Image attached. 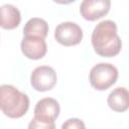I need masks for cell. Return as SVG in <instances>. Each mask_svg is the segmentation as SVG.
Segmentation results:
<instances>
[{"label": "cell", "mask_w": 129, "mask_h": 129, "mask_svg": "<svg viewBox=\"0 0 129 129\" xmlns=\"http://www.w3.org/2000/svg\"><path fill=\"white\" fill-rule=\"evenodd\" d=\"M48 33V24L47 22L38 17L30 18L24 25L23 35L24 36H34L44 39Z\"/></svg>", "instance_id": "cell-11"}, {"label": "cell", "mask_w": 129, "mask_h": 129, "mask_svg": "<svg viewBox=\"0 0 129 129\" xmlns=\"http://www.w3.org/2000/svg\"><path fill=\"white\" fill-rule=\"evenodd\" d=\"M118 79V70L109 62H100L94 66L89 74L91 86L98 90L104 91L113 86Z\"/></svg>", "instance_id": "cell-3"}, {"label": "cell", "mask_w": 129, "mask_h": 129, "mask_svg": "<svg viewBox=\"0 0 129 129\" xmlns=\"http://www.w3.org/2000/svg\"><path fill=\"white\" fill-rule=\"evenodd\" d=\"M61 129H86V126L81 119L70 118L62 123Z\"/></svg>", "instance_id": "cell-13"}, {"label": "cell", "mask_w": 129, "mask_h": 129, "mask_svg": "<svg viewBox=\"0 0 129 129\" xmlns=\"http://www.w3.org/2000/svg\"><path fill=\"white\" fill-rule=\"evenodd\" d=\"M59 104L53 98H43L39 100L34 108V118L46 122H54L59 115Z\"/></svg>", "instance_id": "cell-8"}, {"label": "cell", "mask_w": 129, "mask_h": 129, "mask_svg": "<svg viewBox=\"0 0 129 129\" xmlns=\"http://www.w3.org/2000/svg\"><path fill=\"white\" fill-rule=\"evenodd\" d=\"M107 103L109 107L116 112H124L129 107V93L124 87L114 89L108 96Z\"/></svg>", "instance_id": "cell-10"}, {"label": "cell", "mask_w": 129, "mask_h": 129, "mask_svg": "<svg viewBox=\"0 0 129 129\" xmlns=\"http://www.w3.org/2000/svg\"><path fill=\"white\" fill-rule=\"evenodd\" d=\"M57 81L55 71L48 66L35 68L30 76V84L35 91L45 92L51 90Z\"/></svg>", "instance_id": "cell-5"}, {"label": "cell", "mask_w": 129, "mask_h": 129, "mask_svg": "<svg viewBox=\"0 0 129 129\" xmlns=\"http://www.w3.org/2000/svg\"><path fill=\"white\" fill-rule=\"evenodd\" d=\"M54 38L64 46L77 45L83 39V30L81 26L75 22H61L55 27Z\"/></svg>", "instance_id": "cell-4"}, {"label": "cell", "mask_w": 129, "mask_h": 129, "mask_svg": "<svg viewBox=\"0 0 129 129\" xmlns=\"http://www.w3.org/2000/svg\"><path fill=\"white\" fill-rule=\"evenodd\" d=\"M29 108V98L14 86H0V110L9 118H20Z\"/></svg>", "instance_id": "cell-2"}, {"label": "cell", "mask_w": 129, "mask_h": 129, "mask_svg": "<svg viewBox=\"0 0 129 129\" xmlns=\"http://www.w3.org/2000/svg\"><path fill=\"white\" fill-rule=\"evenodd\" d=\"M92 45L101 56L112 57L117 55L122 47V41L117 34V25L112 20L99 22L92 32Z\"/></svg>", "instance_id": "cell-1"}, {"label": "cell", "mask_w": 129, "mask_h": 129, "mask_svg": "<svg viewBox=\"0 0 129 129\" xmlns=\"http://www.w3.org/2000/svg\"><path fill=\"white\" fill-rule=\"evenodd\" d=\"M110 7L109 0H84L80 5V13L86 20L95 21L105 16Z\"/></svg>", "instance_id": "cell-6"}, {"label": "cell", "mask_w": 129, "mask_h": 129, "mask_svg": "<svg viewBox=\"0 0 129 129\" xmlns=\"http://www.w3.org/2000/svg\"><path fill=\"white\" fill-rule=\"evenodd\" d=\"M21 21V14L18 8L12 4L0 6V27L4 29H14Z\"/></svg>", "instance_id": "cell-9"}, {"label": "cell", "mask_w": 129, "mask_h": 129, "mask_svg": "<svg viewBox=\"0 0 129 129\" xmlns=\"http://www.w3.org/2000/svg\"><path fill=\"white\" fill-rule=\"evenodd\" d=\"M28 129H55V124L54 122H46L33 118L28 124Z\"/></svg>", "instance_id": "cell-12"}, {"label": "cell", "mask_w": 129, "mask_h": 129, "mask_svg": "<svg viewBox=\"0 0 129 129\" xmlns=\"http://www.w3.org/2000/svg\"><path fill=\"white\" fill-rule=\"evenodd\" d=\"M20 47L24 56L29 59L42 58L47 51V45L45 40L34 36H23Z\"/></svg>", "instance_id": "cell-7"}]
</instances>
